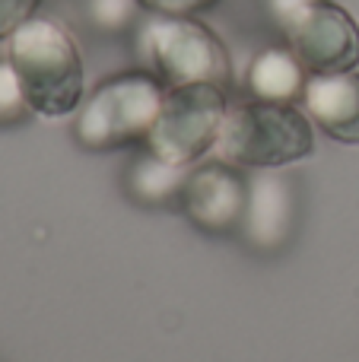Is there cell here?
Wrapping results in <instances>:
<instances>
[{"label": "cell", "mask_w": 359, "mask_h": 362, "mask_svg": "<svg viewBox=\"0 0 359 362\" xmlns=\"http://www.w3.org/2000/svg\"><path fill=\"white\" fill-rule=\"evenodd\" d=\"M10 64L29 108L45 118H64L83 102V61L73 38L51 19L32 16L10 35Z\"/></svg>", "instance_id": "1"}, {"label": "cell", "mask_w": 359, "mask_h": 362, "mask_svg": "<svg viewBox=\"0 0 359 362\" xmlns=\"http://www.w3.org/2000/svg\"><path fill=\"white\" fill-rule=\"evenodd\" d=\"M315 146L312 118L283 102H242L226 112L216 153L248 169H280L305 159Z\"/></svg>", "instance_id": "2"}, {"label": "cell", "mask_w": 359, "mask_h": 362, "mask_svg": "<svg viewBox=\"0 0 359 362\" xmlns=\"http://www.w3.org/2000/svg\"><path fill=\"white\" fill-rule=\"evenodd\" d=\"M165 86L146 70H127L105 80L76 115V144L86 150H124L146 144L163 105Z\"/></svg>", "instance_id": "3"}, {"label": "cell", "mask_w": 359, "mask_h": 362, "mask_svg": "<svg viewBox=\"0 0 359 362\" xmlns=\"http://www.w3.org/2000/svg\"><path fill=\"white\" fill-rule=\"evenodd\" d=\"M140 51L165 89L194 83L226 89L233 74L223 42L191 16H153L140 32Z\"/></svg>", "instance_id": "4"}, {"label": "cell", "mask_w": 359, "mask_h": 362, "mask_svg": "<svg viewBox=\"0 0 359 362\" xmlns=\"http://www.w3.org/2000/svg\"><path fill=\"white\" fill-rule=\"evenodd\" d=\"M226 112V89L213 83L165 89L146 146L165 163L191 165L216 146Z\"/></svg>", "instance_id": "5"}, {"label": "cell", "mask_w": 359, "mask_h": 362, "mask_svg": "<svg viewBox=\"0 0 359 362\" xmlns=\"http://www.w3.org/2000/svg\"><path fill=\"white\" fill-rule=\"evenodd\" d=\"M309 74H347L359 64V25L343 6L315 0L280 25Z\"/></svg>", "instance_id": "6"}, {"label": "cell", "mask_w": 359, "mask_h": 362, "mask_svg": "<svg viewBox=\"0 0 359 362\" xmlns=\"http://www.w3.org/2000/svg\"><path fill=\"white\" fill-rule=\"evenodd\" d=\"M248 200V181L233 169V163H204L188 172L182 187V210L197 229L223 235L242 226Z\"/></svg>", "instance_id": "7"}, {"label": "cell", "mask_w": 359, "mask_h": 362, "mask_svg": "<svg viewBox=\"0 0 359 362\" xmlns=\"http://www.w3.org/2000/svg\"><path fill=\"white\" fill-rule=\"evenodd\" d=\"M305 115L341 144H359V74H312L305 83Z\"/></svg>", "instance_id": "8"}, {"label": "cell", "mask_w": 359, "mask_h": 362, "mask_svg": "<svg viewBox=\"0 0 359 362\" xmlns=\"http://www.w3.org/2000/svg\"><path fill=\"white\" fill-rule=\"evenodd\" d=\"M293 210H296V200H293L290 181L273 175V172H264V175L248 181L242 232L258 248H273L290 235Z\"/></svg>", "instance_id": "9"}, {"label": "cell", "mask_w": 359, "mask_h": 362, "mask_svg": "<svg viewBox=\"0 0 359 362\" xmlns=\"http://www.w3.org/2000/svg\"><path fill=\"white\" fill-rule=\"evenodd\" d=\"M305 83H309L305 67L290 48H264L248 70V89L261 102L293 105L305 93Z\"/></svg>", "instance_id": "10"}, {"label": "cell", "mask_w": 359, "mask_h": 362, "mask_svg": "<svg viewBox=\"0 0 359 362\" xmlns=\"http://www.w3.org/2000/svg\"><path fill=\"white\" fill-rule=\"evenodd\" d=\"M184 165L165 163L159 156H140L137 163L127 169V191L137 204L146 206H169L175 200H182V187H184Z\"/></svg>", "instance_id": "11"}, {"label": "cell", "mask_w": 359, "mask_h": 362, "mask_svg": "<svg viewBox=\"0 0 359 362\" xmlns=\"http://www.w3.org/2000/svg\"><path fill=\"white\" fill-rule=\"evenodd\" d=\"M29 99H25L19 76L10 61H0V124H19L29 115Z\"/></svg>", "instance_id": "12"}, {"label": "cell", "mask_w": 359, "mask_h": 362, "mask_svg": "<svg viewBox=\"0 0 359 362\" xmlns=\"http://www.w3.org/2000/svg\"><path fill=\"white\" fill-rule=\"evenodd\" d=\"M140 6V0H89V16L99 29L118 32L134 19V10Z\"/></svg>", "instance_id": "13"}, {"label": "cell", "mask_w": 359, "mask_h": 362, "mask_svg": "<svg viewBox=\"0 0 359 362\" xmlns=\"http://www.w3.org/2000/svg\"><path fill=\"white\" fill-rule=\"evenodd\" d=\"M42 0H0V38H10L19 25L35 16Z\"/></svg>", "instance_id": "14"}, {"label": "cell", "mask_w": 359, "mask_h": 362, "mask_svg": "<svg viewBox=\"0 0 359 362\" xmlns=\"http://www.w3.org/2000/svg\"><path fill=\"white\" fill-rule=\"evenodd\" d=\"M220 0H140V6L153 10L156 16H197V13H207Z\"/></svg>", "instance_id": "15"}, {"label": "cell", "mask_w": 359, "mask_h": 362, "mask_svg": "<svg viewBox=\"0 0 359 362\" xmlns=\"http://www.w3.org/2000/svg\"><path fill=\"white\" fill-rule=\"evenodd\" d=\"M309 4H315V0H267V10H271V16L283 25V23H290L299 10H305Z\"/></svg>", "instance_id": "16"}]
</instances>
